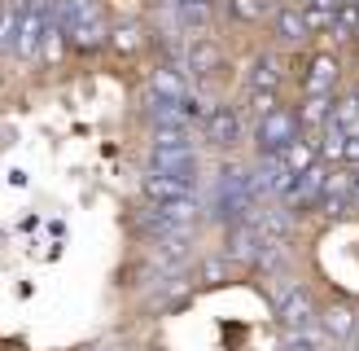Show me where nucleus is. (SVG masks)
Here are the masks:
<instances>
[{
	"label": "nucleus",
	"mask_w": 359,
	"mask_h": 351,
	"mask_svg": "<svg viewBox=\"0 0 359 351\" xmlns=\"http://www.w3.org/2000/svg\"><path fill=\"white\" fill-rule=\"evenodd\" d=\"M333 123H342L346 132H355L359 128V97L351 93V97H342V101H333V114H329Z\"/></svg>",
	"instance_id": "nucleus-23"
},
{
	"label": "nucleus",
	"mask_w": 359,
	"mask_h": 351,
	"mask_svg": "<svg viewBox=\"0 0 359 351\" xmlns=\"http://www.w3.org/2000/svg\"><path fill=\"white\" fill-rule=\"evenodd\" d=\"M276 35H280V40H290V44H298V40H307V35H311V27H307V18H302L298 5L276 13Z\"/></svg>",
	"instance_id": "nucleus-14"
},
{
	"label": "nucleus",
	"mask_w": 359,
	"mask_h": 351,
	"mask_svg": "<svg viewBox=\"0 0 359 351\" xmlns=\"http://www.w3.org/2000/svg\"><path fill=\"white\" fill-rule=\"evenodd\" d=\"M351 180L355 176H346V171H329L325 176V189H320V202H316L320 216H329V220L346 216L351 211Z\"/></svg>",
	"instance_id": "nucleus-9"
},
{
	"label": "nucleus",
	"mask_w": 359,
	"mask_h": 351,
	"mask_svg": "<svg viewBox=\"0 0 359 351\" xmlns=\"http://www.w3.org/2000/svg\"><path fill=\"white\" fill-rule=\"evenodd\" d=\"M250 105H255V114L276 110V88H250Z\"/></svg>",
	"instance_id": "nucleus-25"
},
{
	"label": "nucleus",
	"mask_w": 359,
	"mask_h": 351,
	"mask_svg": "<svg viewBox=\"0 0 359 351\" xmlns=\"http://www.w3.org/2000/svg\"><path fill=\"white\" fill-rule=\"evenodd\" d=\"M202 132H206L210 145L228 150V145H237V140H241V114L232 110V105H215V110H206Z\"/></svg>",
	"instance_id": "nucleus-7"
},
{
	"label": "nucleus",
	"mask_w": 359,
	"mask_h": 351,
	"mask_svg": "<svg viewBox=\"0 0 359 351\" xmlns=\"http://www.w3.org/2000/svg\"><path fill=\"white\" fill-rule=\"evenodd\" d=\"M355 35H359V0H355Z\"/></svg>",
	"instance_id": "nucleus-29"
},
{
	"label": "nucleus",
	"mask_w": 359,
	"mask_h": 351,
	"mask_svg": "<svg viewBox=\"0 0 359 351\" xmlns=\"http://www.w3.org/2000/svg\"><path fill=\"white\" fill-rule=\"evenodd\" d=\"M44 27H48V5L44 0H22V5H18V31H13V53L18 58L40 53Z\"/></svg>",
	"instance_id": "nucleus-4"
},
{
	"label": "nucleus",
	"mask_w": 359,
	"mask_h": 351,
	"mask_svg": "<svg viewBox=\"0 0 359 351\" xmlns=\"http://www.w3.org/2000/svg\"><path fill=\"white\" fill-rule=\"evenodd\" d=\"M219 66H224V53L219 48H215L210 40H193V48H189V70H193L197 79H210Z\"/></svg>",
	"instance_id": "nucleus-12"
},
{
	"label": "nucleus",
	"mask_w": 359,
	"mask_h": 351,
	"mask_svg": "<svg viewBox=\"0 0 359 351\" xmlns=\"http://www.w3.org/2000/svg\"><path fill=\"white\" fill-rule=\"evenodd\" d=\"M228 255L224 259H206L202 268H197V281H202V286H219V281H228Z\"/></svg>",
	"instance_id": "nucleus-24"
},
{
	"label": "nucleus",
	"mask_w": 359,
	"mask_h": 351,
	"mask_svg": "<svg viewBox=\"0 0 359 351\" xmlns=\"http://www.w3.org/2000/svg\"><path fill=\"white\" fill-rule=\"evenodd\" d=\"M276 158L285 163V171H290V176H298V171H307L316 163V145H311V140H290Z\"/></svg>",
	"instance_id": "nucleus-16"
},
{
	"label": "nucleus",
	"mask_w": 359,
	"mask_h": 351,
	"mask_svg": "<svg viewBox=\"0 0 359 351\" xmlns=\"http://www.w3.org/2000/svg\"><path fill=\"white\" fill-rule=\"evenodd\" d=\"M259 246H263V237H259L255 220H232L228 224V259L232 263H255Z\"/></svg>",
	"instance_id": "nucleus-10"
},
{
	"label": "nucleus",
	"mask_w": 359,
	"mask_h": 351,
	"mask_svg": "<svg viewBox=\"0 0 359 351\" xmlns=\"http://www.w3.org/2000/svg\"><path fill=\"white\" fill-rule=\"evenodd\" d=\"M355 321H359V316L351 307H329L325 316H320V329H325L333 343H342V338H351V333H355Z\"/></svg>",
	"instance_id": "nucleus-15"
},
{
	"label": "nucleus",
	"mask_w": 359,
	"mask_h": 351,
	"mask_svg": "<svg viewBox=\"0 0 359 351\" xmlns=\"http://www.w3.org/2000/svg\"><path fill=\"white\" fill-rule=\"evenodd\" d=\"M53 18L62 22L66 40L75 48H101L105 44V22H101V9L93 5V0H57L53 5Z\"/></svg>",
	"instance_id": "nucleus-2"
},
{
	"label": "nucleus",
	"mask_w": 359,
	"mask_h": 351,
	"mask_svg": "<svg viewBox=\"0 0 359 351\" xmlns=\"http://www.w3.org/2000/svg\"><path fill=\"white\" fill-rule=\"evenodd\" d=\"M110 35H114L110 44H114L118 53H132V48H140V27H123V31H110Z\"/></svg>",
	"instance_id": "nucleus-26"
},
{
	"label": "nucleus",
	"mask_w": 359,
	"mask_h": 351,
	"mask_svg": "<svg viewBox=\"0 0 359 351\" xmlns=\"http://www.w3.org/2000/svg\"><path fill=\"white\" fill-rule=\"evenodd\" d=\"M351 211H359V171H355V180H351Z\"/></svg>",
	"instance_id": "nucleus-28"
},
{
	"label": "nucleus",
	"mask_w": 359,
	"mask_h": 351,
	"mask_svg": "<svg viewBox=\"0 0 359 351\" xmlns=\"http://www.w3.org/2000/svg\"><path fill=\"white\" fill-rule=\"evenodd\" d=\"M280 325L285 329H307V325H316V303H311V294L307 290H298V286H290V290H280Z\"/></svg>",
	"instance_id": "nucleus-8"
},
{
	"label": "nucleus",
	"mask_w": 359,
	"mask_h": 351,
	"mask_svg": "<svg viewBox=\"0 0 359 351\" xmlns=\"http://www.w3.org/2000/svg\"><path fill=\"white\" fill-rule=\"evenodd\" d=\"M316 154H325V158H342L346 154V128L342 123H333V119L320 123V150Z\"/></svg>",
	"instance_id": "nucleus-18"
},
{
	"label": "nucleus",
	"mask_w": 359,
	"mask_h": 351,
	"mask_svg": "<svg viewBox=\"0 0 359 351\" xmlns=\"http://www.w3.org/2000/svg\"><path fill=\"white\" fill-rule=\"evenodd\" d=\"M346 163H359V132H346Z\"/></svg>",
	"instance_id": "nucleus-27"
},
{
	"label": "nucleus",
	"mask_w": 359,
	"mask_h": 351,
	"mask_svg": "<svg viewBox=\"0 0 359 351\" xmlns=\"http://www.w3.org/2000/svg\"><path fill=\"white\" fill-rule=\"evenodd\" d=\"M149 163L158 171H171V176H189V180H197V154H193V145H154L149 150Z\"/></svg>",
	"instance_id": "nucleus-11"
},
{
	"label": "nucleus",
	"mask_w": 359,
	"mask_h": 351,
	"mask_svg": "<svg viewBox=\"0 0 359 351\" xmlns=\"http://www.w3.org/2000/svg\"><path fill=\"white\" fill-rule=\"evenodd\" d=\"M325 167H307V171H298L294 176V180H290V189H285L280 193V198H285V206H290L294 211V216H311V211H316V202H320V189H325Z\"/></svg>",
	"instance_id": "nucleus-5"
},
{
	"label": "nucleus",
	"mask_w": 359,
	"mask_h": 351,
	"mask_svg": "<svg viewBox=\"0 0 359 351\" xmlns=\"http://www.w3.org/2000/svg\"><path fill=\"white\" fill-rule=\"evenodd\" d=\"M259 202H263V198L250 189V176H245L241 167H224V171H219V185H215V206H210V216L219 220V224L250 220Z\"/></svg>",
	"instance_id": "nucleus-1"
},
{
	"label": "nucleus",
	"mask_w": 359,
	"mask_h": 351,
	"mask_svg": "<svg viewBox=\"0 0 359 351\" xmlns=\"http://www.w3.org/2000/svg\"><path fill=\"white\" fill-rule=\"evenodd\" d=\"M333 84H337V62L333 58H316L311 62V75H307V93H333Z\"/></svg>",
	"instance_id": "nucleus-17"
},
{
	"label": "nucleus",
	"mask_w": 359,
	"mask_h": 351,
	"mask_svg": "<svg viewBox=\"0 0 359 351\" xmlns=\"http://www.w3.org/2000/svg\"><path fill=\"white\" fill-rule=\"evenodd\" d=\"M280 75H285V66H280L276 53H263V58L250 62V88H276Z\"/></svg>",
	"instance_id": "nucleus-13"
},
{
	"label": "nucleus",
	"mask_w": 359,
	"mask_h": 351,
	"mask_svg": "<svg viewBox=\"0 0 359 351\" xmlns=\"http://www.w3.org/2000/svg\"><path fill=\"white\" fill-rule=\"evenodd\" d=\"M329 114H333V93H307V101L298 110V123H325Z\"/></svg>",
	"instance_id": "nucleus-19"
},
{
	"label": "nucleus",
	"mask_w": 359,
	"mask_h": 351,
	"mask_svg": "<svg viewBox=\"0 0 359 351\" xmlns=\"http://www.w3.org/2000/svg\"><path fill=\"white\" fill-rule=\"evenodd\" d=\"M175 13H180V22L184 27H206L210 22V5L206 0H171Z\"/></svg>",
	"instance_id": "nucleus-22"
},
{
	"label": "nucleus",
	"mask_w": 359,
	"mask_h": 351,
	"mask_svg": "<svg viewBox=\"0 0 359 351\" xmlns=\"http://www.w3.org/2000/svg\"><path fill=\"white\" fill-rule=\"evenodd\" d=\"M228 13L241 18V22H263L272 13V0H228Z\"/></svg>",
	"instance_id": "nucleus-21"
},
{
	"label": "nucleus",
	"mask_w": 359,
	"mask_h": 351,
	"mask_svg": "<svg viewBox=\"0 0 359 351\" xmlns=\"http://www.w3.org/2000/svg\"><path fill=\"white\" fill-rule=\"evenodd\" d=\"M298 114H290V110H267V114H259V128H255V145H259V154L263 158H276L290 140H298Z\"/></svg>",
	"instance_id": "nucleus-3"
},
{
	"label": "nucleus",
	"mask_w": 359,
	"mask_h": 351,
	"mask_svg": "<svg viewBox=\"0 0 359 351\" xmlns=\"http://www.w3.org/2000/svg\"><path fill=\"white\" fill-rule=\"evenodd\" d=\"M193 185L189 176H171V171H158L149 167L145 176H140V189H145L149 202H175V198H193Z\"/></svg>",
	"instance_id": "nucleus-6"
},
{
	"label": "nucleus",
	"mask_w": 359,
	"mask_h": 351,
	"mask_svg": "<svg viewBox=\"0 0 359 351\" xmlns=\"http://www.w3.org/2000/svg\"><path fill=\"white\" fill-rule=\"evenodd\" d=\"M149 93L171 97V101H184V97H189V88H184V79H180V75H171V70H158V75L149 79Z\"/></svg>",
	"instance_id": "nucleus-20"
}]
</instances>
